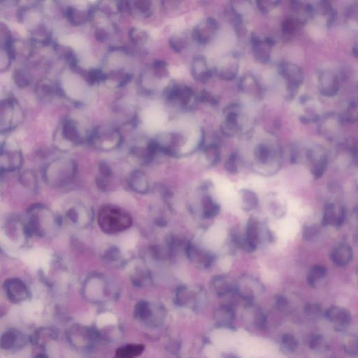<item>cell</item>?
Returning a JSON list of instances; mask_svg holds the SVG:
<instances>
[{
	"label": "cell",
	"mask_w": 358,
	"mask_h": 358,
	"mask_svg": "<svg viewBox=\"0 0 358 358\" xmlns=\"http://www.w3.org/2000/svg\"><path fill=\"white\" fill-rule=\"evenodd\" d=\"M61 220L43 204H33L28 210L25 222L30 238H47L56 232Z\"/></svg>",
	"instance_id": "cell-1"
},
{
	"label": "cell",
	"mask_w": 358,
	"mask_h": 358,
	"mask_svg": "<svg viewBox=\"0 0 358 358\" xmlns=\"http://www.w3.org/2000/svg\"><path fill=\"white\" fill-rule=\"evenodd\" d=\"M77 172V163L73 159L59 158L52 160L45 167L43 179L50 187L63 188L73 181Z\"/></svg>",
	"instance_id": "cell-2"
},
{
	"label": "cell",
	"mask_w": 358,
	"mask_h": 358,
	"mask_svg": "<svg viewBox=\"0 0 358 358\" xmlns=\"http://www.w3.org/2000/svg\"><path fill=\"white\" fill-rule=\"evenodd\" d=\"M97 220L100 230L107 235L122 233L132 225V218L129 213L114 205H107L100 208Z\"/></svg>",
	"instance_id": "cell-3"
},
{
	"label": "cell",
	"mask_w": 358,
	"mask_h": 358,
	"mask_svg": "<svg viewBox=\"0 0 358 358\" xmlns=\"http://www.w3.org/2000/svg\"><path fill=\"white\" fill-rule=\"evenodd\" d=\"M83 293L87 300L100 303L113 297L114 291L112 282L105 275L95 273L85 278L83 282Z\"/></svg>",
	"instance_id": "cell-4"
},
{
	"label": "cell",
	"mask_w": 358,
	"mask_h": 358,
	"mask_svg": "<svg viewBox=\"0 0 358 358\" xmlns=\"http://www.w3.org/2000/svg\"><path fill=\"white\" fill-rule=\"evenodd\" d=\"M255 170L263 175H271L278 169V151L269 143H260L254 149Z\"/></svg>",
	"instance_id": "cell-5"
},
{
	"label": "cell",
	"mask_w": 358,
	"mask_h": 358,
	"mask_svg": "<svg viewBox=\"0 0 358 358\" xmlns=\"http://www.w3.org/2000/svg\"><path fill=\"white\" fill-rule=\"evenodd\" d=\"M88 140L97 150L111 151L120 146L122 137L118 129L102 126L95 129Z\"/></svg>",
	"instance_id": "cell-6"
},
{
	"label": "cell",
	"mask_w": 358,
	"mask_h": 358,
	"mask_svg": "<svg viewBox=\"0 0 358 358\" xmlns=\"http://www.w3.org/2000/svg\"><path fill=\"white\" fill-rule=\"evenodd\" d=\"M23 119L21 106L13 97L1 101L0 128L1 132H7L19 125Z\"/></svg>",
	"instance_id": "cell-7"
},
{
	"label": "cell",
	"mask_w": 358,
	"mask_h": 358,
	"mask_svg": "<svg viewBox=\"0 0 358 358\" xmlns=\"http://www.w3.org/2000/svg\"><path fill=\"white\" fill-rule=\"evenodd\" d=\"M92 210L81 202H75L67 207L63 216V221L75 229H83L91 223Z\"/></svg>",
	"instance_id": "cell-8"
},
{
	"label": "cell",
	"mask_w": 358,
	"mask_h": 358,
	"mask_svg": "<svg viewBox=\"0 0 358 358\" xmlns=\"http://www.w3.org/2000/svg\"><path fill=\"white\" fill-rule=\"evenodd\" d=\"M164 95L168 102H178L186 109H193L198 101L197 95L191 87L174 81L164 89Z\"/></svg>",
	"instance_id": "cell-9"
},
{
	"label": "cell",
	"mask_w": 358,
	"mask_h": 358,
	"mask_svg": "<svg viewBox=\"0 0 358 358\" xmlns=\"http://www.w3.org/2000/svg\"><path fill=\"white\" fill-rule=\"evenodd\" d=\"M55 139V145L60 151H67L83 142V137L74 121L67 120L62 124L61 131Z\"/></svg>",
	"instance_id": "cell-10"
},
{
	"label": "cell",
	"mask_w": 358,
	"mask_h": 358,
	"mask_svg": "<svg viewBox=\"0 0 358 358\" xmlns=\"http://www.w3.org/2000/svg\"><path fill=\"white\" fill-rule=\"evenodd\" d=\"M223 114L225 120L221 127L225 135L233 137L243 132V114L239 104H230L225 107Z\"/></svg>",
	"instance_id": "cell-11"
},
{
	"label": "cell",
	"mask_w": 358,
	"mask_h": 358,
	"mask_svg": "<svg viewBox=\"0 0 358 358\" xmlns=\"http://www.w3.org/2000/svg\"><path fill=\"white\" fill-rule=\"evenodd\" d=\"M252 53L255 61L260 64H267L270 60L271 53L275 42L273 39L253 33L250 36Z\"/></svg>",
	"instance_id": "cell-12"
},
{
	"label": "cell",
	"mask_w": 358,
	"mask_h": 358,
	"mask_svg": "<svg viewBox=\"0 0 358 358\" xmlns=\"http://www.w3.org/2000/svg\"><path fill=\"white\" fill-rule=\"evenodd\" d=\"M239 56L237 53H230L222 57L215 68L217 77L225 81L235 80L239 70Z\"/></svg>",
	"instance_id": "cell-13"
},
{
	"label": "cell",
	"mask_w": 358,
	"mask_h": 358,
	"mask_svg": "<svg viewBox=\"0 0 358 358\" xmlns=\"http://www.w3.org/2000/svg\"><path fill=\"white\" fill-rule=\"evenodd\" d=\"M5 235L18 246L26 244L30 238L26 223L18 218H11L5 223Z\"/></svg>",
	"instance_id": "cell-14"
},
{
	"label": "cell",
	"mask_w": 358,
	"mask_h": 358,
	"mask_svg": "<svg viewBox=\"0 0 358 358\" xmlns=\"http://www.w3.org/2000/svg\"><path fill=\"white\" fill-rule=\"evenodd\" d=\"M264 290L261 282L250 275H243L237 281L236 291L247 301L254 300Z\"/></svg>",
	"instance_id": "cell-15"
},
{
	"label": "cell",
	"mask_w": 358,
	"mask_h": 358,
	"mask_svg": "<svg viewBox=\"0 0 358 358\" xmlns=\"http://www.w3.org/2000/svg\"><path fill=\"white\" fill-rule=\"evenodd\" d=\"M219 29V23L213 17H207L193 30V38L200 44L205 45L209 43L216 35Z\"/></svg>",
	"instance_id": "cell-16"
},
{
	"label": "cell",
	"mask_w": 358,
	"mask_h": 358,
	"mask_svg": "<svg viewBox=\"0 0 358 358\" xmlns=\"http://www.w3.org/2000/svg\"><path fill=\"white\" fill-rule=\"evenodd\" d=\"M23 162V154L20 149L1 145L0 154V169L1 172L18 170Z\"/></svg>",
	"instance_id": "cell-17"
},
{
	"label": "cell",
	"mask_w": 358,
	"mask_h": 358,
	"mask_svg": "<svg viewBox=\"0 0 358 358\" xmlns=\"http://www.w3.org/2000/svg\"><path fill=\"white\" fill-rule=\"evenodd\" d=\"M96 334L85 326H72L68 332V338L72 345L80 349H90L95 341Z\"/></svg>",
	"instance_id": "cell-18"
},
{
	"label": "cell",
	"mask_w": 358,
	"mask_h": 358,
	"mask_svg": "<svg viewBox=\"0 0 358 358\" xmlns=\"http://www.w3.org/2000/svg\"><path fill=\"white\" fill-rule=\"evenodd\" d=\"M185 252L188 260L200 269H208L214 262L215 256L211 252L191 242L186 243Z\"/></svg>",
	"instance_id": "cell-19"
},
{
	"label": "cell",
	"mask_w": 358,
	"mask_h": 358,
	"mask_svg": "<svg viewBox=\"0 0 358 358\" xmlns=\"http://www.w3.org/2000/svg\"><path fill=\"white\" fill-rule=\"evenodd\" d=\"M3 287L6 297L13 303H21L29 297L28 287L20 278H8L5 280Z\"/></svg>",
	"instance_id": "cell-20"
},
{
	"label": "cell",
	"mask_w": 358,
	"mask_h": 358,
	"mask_svg": "<svg viewBox=\"0 0 358 358\" xmlns=\"http://www.w3.org/2000/svg\"><path fill=\"white\" fill-rule=\"evenodd\" d=\"M261 229L260 222L255 217H250L246 223V234L243 237V248L248 252L255 251L260 242Z\"/></svg>",
	"instance_id": "cell-21"
},
{
	"label": "cell",
	"mask_w": 358,
	"mask_h": 358,
	"mask_svg": "<svg viewBox=\"0 0 358 358\" xmlns=\"http://www.w3.org/2000/svg\"><path fill=\"white\" fill-rule=\"evenodd\" d=\"M129 277L132 283L137 286H142L150 283V271L145 262L142 260H135L128 265Z\"/></svg>",
	"instance_id": "cell-22"
},
{
	"label": "cell",
	"mask_w": 358,
	"mask_h": 358,
	"mask_svg": "<svg viewBox=\"0 0 358 358\" xmlns=\"http://www.w3.org/2000/svg\"><path fill=\"white\" fill-rule=\"evenodd\" d=\"M191 70L193 78L199 83H206L212 77V71L204 55H198L193 58Z\"/></svg>",
	"instance_id": "cell-23"
},
{
	"label": "cell",
	"mask_w": 358,
	"mask_h": 358,
	"mask_svg": "<svg viewBox=\"0 0 358 358\" xmlns=\"http://www.w3.org/2000/svg\"><path fill=\"white\" fill-rule=\"evenodd\" d=\"M238 88L245 95L251 96L256 99L263 97V87L256 77L252 74H245L242 76L239 82Z\"/></svg>",
	"instance_id": "cell-24"
},
{
	"label": "cell",
	"mask_w": 358,
	"mask_h": 358,
	"mask_svg": "<svg viewBox=\"0 0 358 358\" xmlns=\"http://www.w3.org/2000/svg\"><path fill=\"white\" fill-rule=\"evenodd\" d=\"M346 210L342 206L337 207L336 205L329 203L326 204L324 211L322 225H334L339 227L343 224L345 220Z\"/></svg>",
	"instance_id": "cell-25"
},
{
	"label": "cell",
	"mask_w": 358,
	"mask_h": 358,
	"mask_svg": "<svg viewBox=\"0 0 358 358\" xmlns=\"http://www.w3.org/2000/svg\"><path fill=\"white\" fill-rule=\"evenodd\" d=\"M127 183L129 187L138 194H146L150 189L149 178L142 170H134L129 174Z\"/></svg>",
	"instance_id": "cell-26"
},
{
	"label": "cell",
	"mask_w": 358,
	"mask_h": 358,
	"mask_svg": "<svg viewBox=\"0 0 358 358\" xmlns=\"http://www.w3.org/2000/svg\"><path fill=\"white\" fill-rule=\"evenodd\" d=\"M213 290L219 295H226L236 291L237 282L228 276H217L211 282Z\"/></svg>",
	"instance_id": "cell-27"
},
{
	"label": "cell",
	"mask_w": 358,
	"mask_h": 358,
	"mask_svg": "<svg viewBox=\"0 0 358 358\" xmlns=\"http://www.w3.org/2000/svg\"><path fill=\"white\" fill-rule=\"evenodd\" d=\"M330 257L332 262L337 266L345 267L352 260V248L347 243H341L332 250Z\"/></svg>",
	"instance_id": "cell-28"
},
{
	"label": "cell",
	"mask_w": 358,
	"mask_h": 358,
	"mask_svg": "<svg viewBox=\"0 0 358 358\" xmlns=\"http://www.w3.org/2000/svg\"><path fill=\"white\" fill-rule=\"evenodd\" d=\"M1 348L5 350H11L24 346L26 344L25 336L18 331L9 330L1 337Z\"/></svg>",
	"instance_id": "cell-29"
},
{
	"label": "cell",
	"mask_w": 358,
	"mask_h": 358,
	"mask_svg": "<svg viewBox=\"0 0 358 358\" xmlns=\"http://www.w3.org/2000/svg\"><path fill=\"white\" fill-rule=\"evenodd\" d=\"M201 295L199 290L188 286H181L178 288L176 294L177 303L181 306H187L189 304H196Z\"/></svg>",
	"instance_id": "cell-30"
},
{
	"label": "cell",
	"mask_w": 358,
	"mask_h": 358,
	"mask_svg": "<svg viewBox=\"0 0 358 358\" xmlns=\"http://www.w3.org/2000/svg\"><path fill=\"white\" fill-rule=\"evenodd\" d=\"M129 11L134 15L142 18H149L152 15L153 2L148 0L128 1Z\"/></svg>",
	"instance_id": "cell-31"
},
{
	"label": "cell",
	"mask_w": 358,
	"mask_h": 358,
	"mask_svg": "<svg viewBox=\"0 0 358 358\" xmlns=\"http://www.w3.org/2000/svg\"><path fill=\"white\" fill-rule=\"evenodd\" d=\"M201 213L206 219L214 218L221 211V206L208 195H204L201 199Z\"/></svg>",
	"instance_id": "cell-32"
},
{
	"label": "cell",
	"mask_w": 358,
	"mask_h": 358,
	"mask_svg": "<svg viewBox=\"0 0 358 358\" xmlns=\"http://www.w3.org/2000/svg\"><path fill=\"white\" fill-rule=\"evenodd\" d=\"M92 16V11L90 9L84 10L75 7V6H68L66 9V16L69 21L72 24L80 25L85 23L88 21L89 18Z\"/></svg>",
	"instance_id": "cell-33"
},
{
	"label": "cell",
	"mask_w": 358,
	"mask_h": 358,
	"mask_svg": "<svg viewBox=\"0 0 358 358\" xmlns=\"http://www.w3.org/2000/svg\"><path fill=\"white\" fill-rule=\"evenodd\" d=\"M239 197L242 208L245 211H253L258 207V197L254 192L245 188L240 191Z\"/></svg>",
	"instance_id": "cell-34"
},
{
	"label": "cell",
	"mask_w": 358,
	"mask_h": 358,
	"mask_svg": "<svg viewBox=\"0 0 358 358\" xmlns=\"http://www.w3.org/2000/svg\"><path fill=\"white\" fill-rule=\"evenodd\" d=\"M326 316L329 320L341 325H347L350 322L351 319L350 314L347 311L339 307L329 309L326 313Z\"/></svg>",
	"instance_id": "cell-35"
},
{
	"label": "cell",
	"mask_w": 358,
	"mask_h": 358,
	"mask_svg": "<svg viewBox=\"0 0 358 358\" xmlns=\"http://www.w3.org/2000/svg\"><path fill=\"white\" fill-rule=\"evenodd\" d=\"M221 149L216 144H211L205 146L203 149V156L205 161L209 166H214L219 162L221 159Z\"/></svg>",
	"instance_id": "cell-36"
},
{
	"label": "cell",
	"mask_w": 358,
	"mask_h": 358,
	"mask_svg": "<svg viewBox=\"0 0 358 358\" xmlns=\"http://www.w3.org/2000/svg\"><path fill=\"white\" fill-rule=\"evenodd\" d=\"M59 90L50 80H41L36 85V92L40 99L47 100L54 96L55 92Z\"/></svg>",
	"instance_id": "cell-37"
},
{
	"label": "cell",
	"mask_w": 358,
	"mask_h": 358,
	"mask_svg": "<svg viewBox=\"0 0 358 358\" xmlns=\"http://www.w3.org/2000/svg\"><path fill=\"white\" fill-rule=\"evenodd\" d=\"M267 206L268 211L275 218H280L285 213V206L277 195H270L267 198Z\"/></svg>",
	"instance_id": "cell-38"
},
{
	"label": "cell",
	"mask_w": 358,
	"mask_h": 358,
	"mask_svg": "<svg viewBox=\"0 0 358 358\" xmlns=\"http://www.w3.org/2000/svg\"><path fill=\"white\" fill-rule=\"evenodd\" d=\"M144 350V346L140 344H131L122 346L118 349L116 354V358H134L142 354Z\"/></svg>",
	"instance_id": "cell-39"
},
{
	"label": "cell",
	"mask_w": 358,
	"mask_h": 358,
	"mask_svg": "<svg viewBox=\"0 0 358 358\" xmlns=\"http://www.w3.org/2000/svg\"><path fill=\"white\" fill-rule=\"evenodd\" d=\"M327 268L322 265H315L309 272L307 282L312 287H315L318 280L323 278L327 275Z\"/></svg>",
	"instance_id": "cell-40"
},
{
	"label": "cell",
	"mask_w": 358,
	"mask_h": 358,
	"mask_svg": "<svg viewBox=\"0 0 358 358\" xmlns=\"http://www.w3.org/2000/svg\"><path fill=\"white\" fill-rule=\"evenodd\" d=\"M135 317L140 320H149L153 315L150 304L145 301L139 302L135 307Z\"/></svg>",
	"instance_id": "cell-41"
},
{
	"label": "cell",
	"mask_w": 358,
	"mask_h": 358,
	"mask_svg": "<svg viewBox=\"0 0 358 358\" xmlns=\"http://www.w3.org/2000/svg\"><path fill=\"white\" fill-rule=\"evenodd\" d=\"M152 72L155 77L159 80L167 78L169 75L167 62L160 60H155L152 64Z\"/></svg>",
	"instance_id": "cell-42"
},
{
	"label": "cell",
	"mask_w": 358,
	"mask_h": 358,
	"mask_svg": "<svg viewBox=\"0 0 358 358\" xmlns=\"http://www.w3.org/2000/svg\"><path fill=\"white\" fill-rule=\"evenodd\" d=\"M20 181L24 187L30 191H35L38 188V181L35 173L31 171H25L20 176Z\"/></svg>",
	"instance_id": "cell-43"
},
{
	"label": "cell",
	"mask_w": 358,
	"mask_h": 358,
	"mask_svg": "<svg viewBox=\"0 0 358 358\" xmlns=\"http://www.w3.org/2000/svg\"><path fill=\"white\" fill-rule=\"evenodd\" d=\"M129 37L131 41L137 45H144L149 39L148 33L138 28H132L129 30Z\"/></svg>",
	"instance_id": "cell-44"
},
{
	"label": "cell",
	"mask_w": 358,
	"mask_h": 358,
	"mask_svg": "<svg viewBox=\"0 0 358 358\" xmlns=\"http://www.w3.org/2000/svg\"><path fill=\"white\" fill-rule=\"evenodd\" d=\"M344 348L346 354L351 356L358 355V338L352 334L346 336L344 340Z\"/></svg>",
	"instance_id": "cell-45"
},
{
	"label": "cell",
	"mask_w": 358,
	"mask_h": 358,
	"mask_svg": "<svg viewBox=\"0 0 358 358\" xmlns=\"http://www.w3.org/2000/svg\"><path fill=\"white\" fill-rule=\"evenodd\" d=\"M112 175V171L108 164L102 162L100 165V176H99L98 183L100 187L107 188L109 180Z\"/></svg>",
	"instance_id": "cell-46"
},
{
	"label": "cell",
	"mask_w": 358,
	"mask_h": 358,
	"mask_svg": "<svg viewBox=\"0 0 358 358\" xmlns=\"http://www.w3.org/2000/svg\"><path fill=\"white\" fill-rule=\"evenodd\" d=\"M239 156L238 154H232L225 161V169L231 174H236L239 167Z\"/></svg>",
	"instance_id": "cell-47"
},
{
	"label": "cell",
	"mask_w": 358,
	"mask_h": 358,
	"mask_svg": "<svg viewBox=\"0 0 358 358\" xmlns=\"http://www.w3.org/2000/svg\"><path fill=\"white\" fill-rule=\"evenodd\" d=\"M169 46L176 53H181L187 46V41L182 37L174 35L169 40Z\"/></svg>",
	"instance_id": "cell-48"
},
{
	"label": "cell",
	"mask_w": 358,
	"mask_h": 358,
	"mask_svg": "<svg viewBox=\"0 0 358 358\" xmlns=\"http://www.w3.org/2000/svg\"><path fill=\"white\" fill-rule=\"evenodd\" d=\"M197 100L198 102L203 104H207L211 106H217L218 104V100L211 92L206 90H203L199 92V95H197Z\"/></svg>",
	"instance_id": "cell-49"
},
{
	"label": "cell",
	"mask_w": 358,
	"mask_h": 358,
	"mask_svg": "<svg viewBox=\"0 0 358 358\" xmlns=\"http://www.w3.org/2000/svg\"><path fill=\"white\" fill-rule=\"evenodd\" d=\"M278 1H272V0H263V1H257L256 5L259 11L264 14H267L273 11L278 6Z\"/></svg>",
	"instance_id": "cell-50"
},
{
	"label": "cell",
	"mask_w": 358,
	"mask_h": 358,
	"mask_svg": "<svg viewBox=\"0 0 358 358\" xmlns=\"http://www.w3.org/2000/svg\"><path fill=\"white\" fill-rule=\"evenodd\" d=\"M107 75L100 69L90 70L88 73V79L90 83L94 84L106 80Z\"/></svg>",
	"instance_id": "cell-51"
},
{
	"label": "cell",
	"mask_w": 358,
	"mask_h": 358,
	"mask_svg": "<svg viewBox=\"0 0 358 358\" xmlns=\"http://www.w3.org/2000/svg\"><path fill=\"white\" fill-rule=\"evenodd\" d=\"M318 225L317 224H309L304 227L303 230V238L307 241H310L315 238L319 233Z\"/></svg>",
	"instance_id": "cell-52"
},
{
	"label": "cell",
	"mask_w": 358,
	"mask_h": 358,
	"mask_svg": "<svg viewBox=\"0 0 358 358\" xmlns=\"http://www.w3.org/2000/svg\"><path fill=\"white\" fill-rule=\"evenodd\" d=\"M13 78L14 83L20 88H25L30 84L29 79L21 70H16L13 73Z\"/></svg>",
	"instance_id": "cell-53"
},
{
	"label": "cell",
	"mask_w": 358,
	"mask_h": 358,
	"mask_svg": "<svg viewBox=\"0 0 358 358\" xmlns=\"http://www.w3.org/2000/svg\"><path fill=\"white\" fill-rule=\"evenodd\" d=\"M104 256H105V259L107 261L111 262L112 263H117V262L119 263L122 259L120 250L117 248H109L108 250L106 251Z\"/></svg>",
	"instance_id": "cell-54"
},
{
	"label": "cell",
	"mask_w": 358,
	"mask_h": 358,
	"mask_svg": "<svg viewBox=\"0 0 358 358\" xmlns=\"http://www.w3.org/2000/svg\"><path fill=\"white\" fill-rule=\"evenodd\" d=\"M283 344L289 351H294L297 349V341L291 334H285L283 337Z\"/></svg>",
	"instance_id": "cell-55"
},
{
	"label": "cell",
	"mask_w": 358,
	"mask_h": 358,
	"mask_svg": "<svg viewBox=\"0 0 358 358\" xmlns=\"http://www.w3.org/2000/svg\"><path fill=\"white\" fill-rule=\"evenodd\" d=\"M321 342H322V336L316 334V335L313 336L311 339L309 346L312 349H316L320 345Z\"/></svg>",
	"instance_id": "cell-56"
},
{
	"label": "cell",
	"mask_w": 358,
	"mask_h": 358,
	"mask_svg": "<svg viewBox=\"0 0 358 358\" xmlns=\"http://www.w3.org/2000/svg\"><path fill=\"white\" fill-rule=\"evenodd\" d=\"M320 307L316 304H308L305 308V312L309 314H317L320 312Z\"/></svg>",
	"instance_id": "cell-57"
},
{
	"label": "cell",
	"mask_w": 358,
	"mask_h": 358,
	"mask_svg": "<svg viewBox=\"0 0 358 358\" xmlns=\"http://www.w3.org/2000/svg\"></svg>",
	"instance_id": "cell-58"
}]
</instances>
